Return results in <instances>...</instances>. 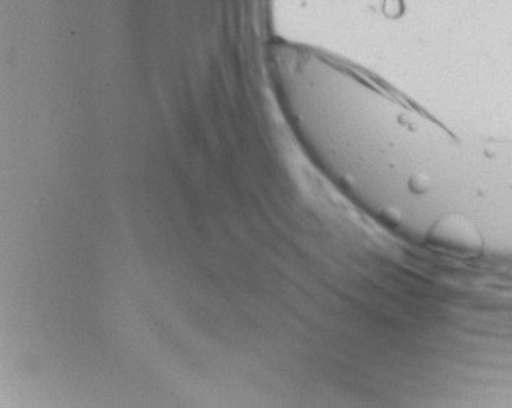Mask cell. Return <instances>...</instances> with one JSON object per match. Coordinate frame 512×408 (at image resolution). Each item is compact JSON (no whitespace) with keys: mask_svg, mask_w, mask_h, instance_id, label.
<instances>
[{"mask_svg":"<svg viewBox=\"0 0 512 408\" xmlns=\"http://www.w3.org/2000/svg\"><path fill=\"white\" fill-rule=\"evenodd\" d=\"M430 240L436 247L459 253L477 255L483 248L482 235L472 222L464 217L446 216L431 227Z\"/></svg>","mask_w":512,"mask_h":408,"instance_id":"obj_1","label":"cell"}]
</instances>
